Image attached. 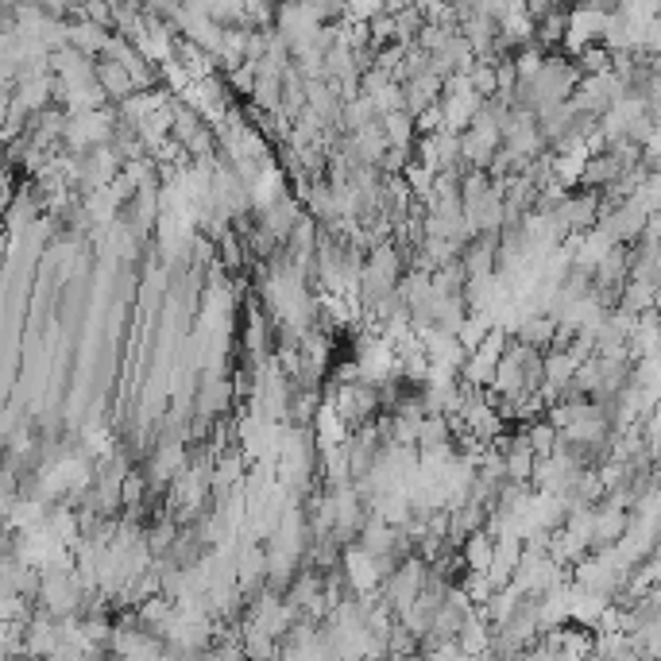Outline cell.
Instances as JSON below:
<instances>
[{
  "instance_id": "7",
  "label": "cell",
  "mask_w": 661,
  "mask_h": 661,
  "mask_svg": "<svg viewBox=\"0 0 661 661\" xmlns=\"http://www.w3.org/2000/svg\"><path fill=\"white\" fill-rule=\"evenodd\" d=\"M557 337H561V321L549 317V314H526L522 317V325H518V333H515V341L538 348V352H553Z\"/></svg>"
},
{
  "instance_id": "10",
  "label": "cell",
  "mask_w": 661,
  "mask_h": 661,
  "mask_svg": "<svg viewBox=\"0 0 661 661\" xmlns=\"http://www.w3.org/2000/svg\"><path fill=\"white\" fill-rule=\"evenodd\" d=\"M383 132H387L391 147H399V151H414L418 147V120L410 113L383 116Z\"/></svg>"
},
{
  "instance_id": "11",
  "label": "cell",
  "mask_w": 661,
  "mask_h": 661,
  "mask_svg": "<svg viewBox=\"0 0 661 661\" xmlns=\"http://www.w3.org/2000/svg\"><path fill=\"white\" fill-rule=\"evenodd\" d=\"M526 437H530V449L538 453V460L553 457V453L561 449V430H557L549 418H538V422H530V426H526Z\"/></svg>"
},
{
  "instance_id": "4",
  "label": "cell",
  "mask_w": 661,
  "mask_h": 661,
  "mask_svg": "<svg viewBox=\"0 0 661 661\" xmlns=\"http://www.w3.org/2000/svg\"><path fill=\"white\" fill-rule=\"evenodd\" d=\"M499 449H503V457H507V476H511V484H518V488H530V484H534V468H538V453L530 449V437H526V430L503 437V441H499Z\"/></svg>"
},
{
  "instance_id": "5",
  "label": "cell",
  "mask_w": 661,
  "mask_h": 661,
  "mask_svg": "<svg viewBox=\"0 0 661 661\" xmlns=\"http://www.w3.org/2000/svg\"><path fill=\"white\" fill-rule=\"evenodd\" d=\"M232 395H236V391H232L229 379L221 372H209L202 379V387H198V399H194V403H198V418H202V422H217L232 406Z\"/></svg>"
},
{
  "instance_id": "12",
  "label": "cell",
  "mask_w": 661,
  "mask_h": 661,
  "mask_svg": "<svg viewBox=\"0 0 661 661\" xmlns=\"http://www.w3.org/2000/svg\"><path fill=\"white\" fill-rule=\"evenodd\" d=\"M565 31H569V12H561V8H549L546 16L538 20V35H534V43L549 51V47H557V43H565Z\"/></svg>"
},
{
  "instance_id": "2",
  "label": "cell",
  "mask_w": 661,
  "mask_h": 661,
  "mask_svg": "<svg viewBox=\"0 0 661 661\" xmlns=\"http://www.w3.org/2000/svg\"><path fill=\"white\" fill-rule=\"evenodd\" d=\"M43 573V588H39V607L58 619V623H66V619H78L82 615V607L89 604V588L82 573H78V565H74V557H66V561H55V565H47V569H39Z\"/></svg>"
},
{
  "instance_id": "1",
  "label": "cell",
  "mask_w": 661,
  "mask_h": 661,
  "mask_svg": "<svg viewBox=\"0 0 661 661\" xmlns=\"http://www.w3.org/2000/svg\"><path fill=\"white\" fill-rule=\"evenodd\" d=\"M546 387V352L511 341L503 360H499V372H495V387L488 395L495 399H534L542 395Z\"/></svg>"
},
{
  "instance_id": "8",
  "label": "cell",
  "mask_w": 661,
  "mask_h": 661,
  "mask_svg": "<svg viewBox=\"0 0 661 661\" xmlns=\"http://www.w3.org/2000/svg\"><path fill=\"white\" fill-rule=\"evenodd\" d=\"M109 39H113V31L101 28V24H89V20H78V24H70V47H74V51H82L86 58H101V55H105Z\"/></svg>"
},
{
  "instance_id": "6",
  "label": "cell",
  "mask_w": 661,
  "mask_h": 661,
  "mask_svg": "<svg viewBox=\"0 0 661 661\" xmlns=\"http://www.w3.org/2000/svg\"><path fill=\"white\" fill-rule=\"evenodd\" d=\"M97 86L105 89V97H109L113 109L140 93V89H136V78H132L120 62H109V58H97Z\"/></svg>"
},
{
  "instance_id": "9",
  "label": "cell",
  "mask_w": 661,
  "mask_h": 661,
  "mask_svg": "<svg viewBox=\"0 0 661 661\" xmlns=\"http://www.w3.org/2000/svg\"><path fill=\"white\" fill-rule=\"evenodd\" d=\"M460 557H464V573H488L491 561H495V538L488 530L472 534L464 546H460Z\"/></svg>"
},
{
  "instance_id": "13",
  "label": "cell",
  "mask_w": 661,
  "mask_h": 661,
  "mask_svg": "<svg viewBox=\"0 0 661 661\" xmlns=\"http://www.w3.org/2000/svg\"><path fill=\"white\" fill-rule=\"evenodd\" d=\"M468 78H472V89H476L484 101H495V97H499V62H476Z\"/></svg>"
},
{
  "instance_id": "3",
  "label": "cell",
  "mask_w": 661,
  "mask_h": 661,
  "mask_svg": "<svg viewBox=\"0 0 661 661\" xmlns=\"http://www.w3.org/2000/svg\"><path fill=\"white\" fill-rule=\"evenodd\" d=\"M611 12L615 8H600V4L573 8L569 12V31H565V51L580 58L588 47H600L607 39V28H611Z\"/></svg>"
}]
</instances>
